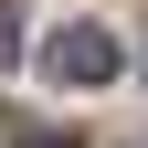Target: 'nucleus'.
Here are the masks:
<instances>
[{
  "label": "nucleus",
  "instance_id": "1",
  "mask_svg": "<svg viewBox=\"0 0 148 148\" xmlns=\"http://www.w3.org/2000/svg\"><path fill=\"white\" fill-rule=\"evenodd\" d=\"M42 74L74 85V95H85V85H116V74H127V42H116L106 21H64V32L42 42Z\"/></svg>",
  "mask_w": 148,
  "mask_h": 148
},
{
  "label": "nucleus",
  "instance_id": "3",
  "mask_svg": "<svg viewBox=\"0 0 148 148\" xmlns=\"http://www.w3.org/2000/svg\"><path fill=\"white\" fill-rule=\"evenodd\" d=\"M21 148H74V138H21Z\"/></svg>",
  "mask_w": 148,
  "mask_h": 148
},
{
  "label": "nucleus",
  "instance_id": "2",
  "mask_svg": "<svg viewBox=\"0 0 148 148\" xmlns=\"http://www.w3.org/2000/svg\"><path fill=\"white\" fill-rule=\"evenodd\" d=\"M11 53H21V11L0 0V64H11Z\"/></svg>",
  "mask_w": 148,
  "mask_h": 148
}]
</instances>
